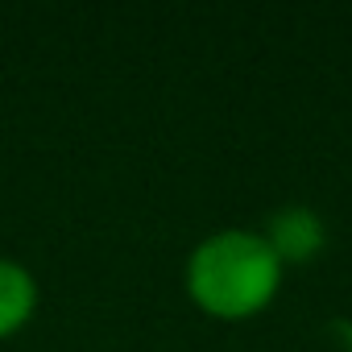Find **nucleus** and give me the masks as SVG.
<instances>
[{"label": "nucleus", "instance_id": "7ed1b4c3", "mask_svg": "<svg viewBox=\"0 0 352 352\" xmlns=\"http://www.w3.org/2000/svg\"><path fill=\"white\" fill-rule=\"evenodd\" d=\"M38 307V282L25 265L0 257V340L13 336Z\"/></svg>", "mask_w": 352, "mask_h": 352}, {"label": "nucleus", "instance_id": "f03ea898", "mask_svg": "<svg viewBox=\"0 0 352 352\" xmlns=\"http://www.w3.org/2000/svg\"><path fill=\"white\" fill-rule=\"evenodd\" d=\"M265 241H270V249L278 253V261L286 265V261H311V257L323 249L327 232H323V220H319L311 208H282V212L270 220Z\"/></svg>", "mask_w": 352, "mask_h": 352}, {"label": "nucleus", "instance_id": "f257e3e1", "mask_svg": "<svg viewBox=\"0 0 352 352\" xmlns=\"http://www.w3.org/2000/svg\"><path fill=\"white\" fill-rule=\"evenodd\" d=\"M282 261L261 232H212L187 261V290L199 311L216 319H249L278 294Z\"/></svg>", "mask_w": 352, "mask_h": 352}]
</instances>
